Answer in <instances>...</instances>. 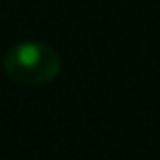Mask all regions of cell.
Here are the masks:
<instances>
[{"mask_svg":"<svg viewBox=\"0 0 160 160\" xmlns=\"http://www.w3.org/2000/svg\"><path fill=\"white\" fill-rule=\"evenodd\" d=\"M10 80L25 86H43L58 78L62 58L52 45L41 41H23L12 45L2 60Z\"/></svg>","mask_w":160,"mask_h":160,"instance_id":"cell-1","label":"cell"}]
</instances>
